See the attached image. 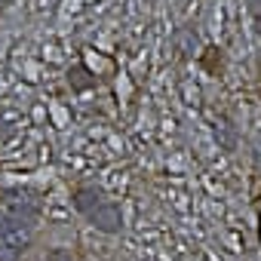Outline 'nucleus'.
<instances>
[{
  "mask_svg": "<svg viewBox=\"0 0 261 261\" xmlns=\"http://www.w3.org/2000/svg\"><path fill=\"white\" fill-rule=\"evenodd\" d=\"M53 261H65V255H56V258H53Z\"/></svg>",
  "mask_w": 261,
  "mask_h": 261,
  "instance_id": "nucleus-6",
  "label": "nucleus"
},
{
  "mask_svg": "<svg viewBox=\"0 0 261 261\" xmlns=\"http://www.w3.org/2000/svg\"><path fill=\"white\" fill-rule=\"evenodd\" d=\"M98 197H95V191H80L77 194V209H83V212H92V209H98V203H95Z\"/></svg>",
  "mask_w": 261,
  "mask_h": 261,
  "instance_id": "nucleus-3",
  "label": "nucleus"
},
{
  "mask_svg": "<svg viewBox=\"0 0 261 261\" xmlns=\"http://www.w3.org/2000/svg\"><path fill=\"white\" fill-rule=\"evenodd\" d=\"M89 221H92V227L95 230H101V233H117L120 227H123V215H120V209L117 206H98V209H92L89 212Z\"/></svg>",
  "mask_w": 261,
  "mask_h": 261,
  "instance_id": "nucleus-1",
  "label": "nucleus"
},
{
  "mask_svg": "<svg viewBox=\"0 0 261 261\" xmlns=\"http://www.w3.org/2000/svg\"><path fill=\"white\" fill-rule=\"evenodd\" d=\"M4 227H7V218H4V215H0V233H4Z\"/></svg>",
  "mask_w": 261,
  "mask_h": 261,
  "instance_id": "nucleus-4",
  "label": "nucleus"
},
{
  "mask_svg": "<svg viewBox=\"0 0 261 261\" xmlns=\"http://www.w3.org/2000/svg\"><path fill=\"white\" fill-rule=\"evenodd\" d=\"M0 243H4L10 252H22L28 243H31V233H28V227H22L19 221H7V227H4V233H0Z\"/></svg>",
  "mask_w": 261,
  "mask_h": 261,
  "instance_id": "nucleus-2",
  "label": "nucleus"
},
{
  "mask_svg": "<svg viewBox=\"0 0 261 261\" xmlns=\"http://www.w3.org/2000/svg\"><path fill=\"white\" fill-rule=\"evenodd\" d=\"M255 28H258V34H261V19H255Z\"/></svg>",
  "mask_w": 261,
  "mask_h": 261,
  "instance_id": "nucleus-5",
  "label": "nucleus"
}]
</instances>
